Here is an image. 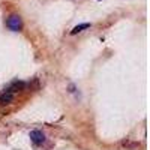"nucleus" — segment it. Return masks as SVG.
<instances>
[{
	"instance_id": "nucleus-1",
	"label": "nucleus",
	"mask_w": 150,
	"mask_h": 150,
	"mask_svg": "<svg viewBox=\"0 0 150 150\" xmlns=\"http://www.w3.org/2000/svg\"><path fill=\"white\" fill-rule=\"evenodd\" d=\"M6 26H8L11 30H14V32L21 30V27H23L21 18H20L18 15H12V17H9V18H8V21H6Z\"/></svg>"
},
{
	"instance_id": "nucleus-2",
	"label": "nucleus",
	"mask_w": 150,
	"mask_h": 150,
	"mask_svg": "<svg viewBox=\"0 0 150 150\" xmlns=\"http://www.w3.org/2000/svg\"><path fill=\"white\" fill-rule=\"evenodd\" d=\"M30 140L35 143V144H42L45 141V135L41 132V131H32L30 132Z\"/></svg>"
},
{
	"instance_id": "nucleus-3",
	"label": "nucleus",
	"mask_w": 150,
	"mask_h": 150,
	"mask_svg": "<svg viewBox=\"0 0 150 150\" xmlns=\"http://www.w3.org/2000/svg\"><path fill=\"white\" fill-rule=\"evenodd\" d=\"M89 27H90V24H89V23H83V24H78V26H75V27L72 29L71 35H77V33H80V32H83V30H86V29H89Z\"/></svg>"
},
{
	"instance_id": "nucleus-4",
	"label": "nucleus",
	"mask_w": 150,
	"mask_h": 150,
	"mask_svg": "<svg viewBox=\"0 0 150 150\" xmlns=\"http://www.w3.org/2000/svg\"><path fill=\"white\" fill-rule=\"evenodd\" d=\"M11 102H12V95H11V93H5V95L0 96V104H2V105L11 104Z\"/></svg>"
}]
</instances>
